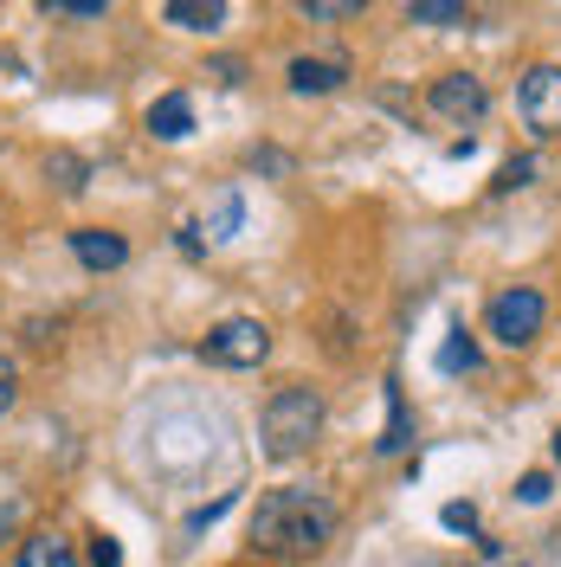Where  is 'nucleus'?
<instances>
[{
	"label": "nucleus",
	"instance_id": "1",
	"mask_svg": "<svg viewBox=\"0 0 561 567\" xmlns=\"http://www.w3.org/2000/svg\"><path fill=\"white\" fill-rule=\"evenodd\" d=\"M329 535H336V503L304 484L265 491L252 509V548L265 561H310L316 548H329Z\"/></svg>",
	"mask_w": 561,
	"mask_h": 567
},
{
	"label": "nucleus",
	"instance_id": "2",
	"mask_svg": "<svg viewBox=\"0 0 561 567\" xmlns=\"http://www.w3.org/2000/svg\"><path fill=\"white\" fill-rule=\"evenodd\" d=\"M323 432V393L316 388H278L265 400V452L272 458H297Z\"/></svg>",
	"mask_w": 561,
	"mask_h": 567
},
{
	"label": "nucleus",
	"instance_id": "3",
	"mask_svg": "<svg viewBox=\"0 0 561 567\" xmlns=\"http://www.w3.org/2000/svg\"><path fill=\"white\" fill-rule=\"evenodd\" d=\"M542 322H549V297L536 284H510V290H497L491 310H484V336L497 349H529L542 336Z\"/></svg>",
	"mask_w": 561,
	"mask_h": 567
},
{
	"label": "nucleus",
	"instance_id": "4",
	"mask_svg": "<svg viewBox=\"0 0 561 567\" xmlns=\"http://www.w3.org/2000/svg\"><path fill=\"white\" fill-rule=\"evenodd\" d=\"M201 354H207L213 368H258V361L272 354V329L258 317H226L207 342H201Z\"/></svg>",
	"mask_w": 561,
	"mask_h": 567
},
{
	"label": "nucleus",
	"instance_id": "5",
	"mask_svg": "<svg viewBox=\"0 0 561 567\" xmlns=\"http://www.w3.org/2000/svg\"><path fill=\"white\" fill-rule=\"evenodd\" d=\"M517 110L536 136H561V65H529L517 84Z\"/></svg>",
	"mask_w": 561,
	"mask_h": 567
},
{
	"label": "nucleus",
	"instance_id": "6",
	"mask_svg": "<svg viewBox=\"0 0 561 567\" xmlns=\"http://www.w3.org/2000/svg\"><path fill=\"white\" fill-rule=\"evenodd\" d=\"M432 110L446 116V123H478L491 97H484V78H471V71H446L439 84H432Z\"/></svg>",
	"mask_w": 561,
	"mask_h": 567
},
{
	"label": "nucleus",
	"instance_id": "7",
	"mask_svg": "<svg viewBox=\"0 0 561 567\" xmlns=\"http://www.w3.org/2000/svg\"><path fill=\"white\" fill-rule=\"evenodd\" d=\"M71 251H78L84 271H116V265L130 258V239H123V233H104V226H78V233H71Z\"/></svg>",
	"mask_w": 561,
	"mask_h": 567
},
{
	"label": "nucleus",
	"instance_id": "8",
	"mask_svg": "<svg viewBox=\"0 0 561 567\" xmlns=\"http://www.w3.org/2000/svg\"><path fill=\"white\" fill-rule=\"evenodd\" d=\"M343 78H349L343 59H290V91H297V97H323V91H336Z\"/></svg>",
	"mask_w": 561,
	"mask_h": 567
},
{
	"label": "nucleus",
	"instance_id": "9",
	"mask_svg": "<svg viewBox=\"0 0 561 567\" xmlns=\"http://www.w3.org/2000/svg\"><path fill=\"white\" fill-rule=\"evenodd\" d=\"M187 130H194V104H187L181 91H169V97L149 104V136L155 142H181Z\"/></svg>",
	"mask_w": 561,
	"mask_h": 567
},
{
	"label": "nucleus",
	"instance_id": "10",
	"mask_svg": "<svg viewBox=\"0 0 561 567\" xmlns=\"http://www.w3.org/2000/svg\"><path fill=\"white\" fill-rule=\"evenodd\" d=\"M162 20L181 33H213V27H226V0H169Z\"/></svg>",
	"mask_w": 561,
	"mask_h": 567
},
{
	"label": "nucleus",
	"instance_id": "11",
	"mask_svg": "<svg viewBox=\"0 0 561 567\" xmlns=\"http://www.w3.org/2000/svg\"><path fill=\"white\" fill-rule=\"evenodd\" d=\"M13 567H78V548H71L65 535H27L20 542V555H13Z\"/></svg>",
	"mask_w": 561,
	"mask_h": 567
},
{
	"label": "nucleus",
	"instance_id": "12",
	"mask_svg": "<svg viewBox=\"0 0 561 567\" xmlns=\"http://www.w3.org/2000/svg\"><path fill=\"white\" fill-rule=\"evenodd\" d=\"M407 20L414 27H471V7H458V0H414Z\"/></svg>",
	"mask_w": 561,
	"mask_h": 567
},
{
	"label": "nucleus",
	"instance_id": "13",
	"mask_svg": "<svg viewBox=\"0 0 561 567\" xmlns=\"http://www.w3.org/2000/svg\"><path fill=\"white\" fill-rule=\"evenodd\" d=\"M439 368H446V374H458V368L471 374V368H478V342H471L465 329H452V342H446V354H439Z\"/></svg>",
	"mask_w": 561,
	"mask_h": 567
},
{
	"label": "nucleus",
	"instance_id": "14",
	"mask_svg": "<svg viewBox=\"0 0 561 567\" xmlns=\"http://www.w3.org/2000/svg\"><path fill=\"white\" fill-rule=\"evenodd\" d=\"M407 445V406H400V388H387V439L381 452H400Z\"/></svg>",
	"mask_w": 561,
	"mask_h": 567
},
{
	"label": "nucleus",
	"instance_id": "15",
	"mask_svg": "<svg viewBox=\"0 0 561 567\" xmlns=\"http://www.w3.org/2000/svg\"><path fill=\"white\" fill-rule=\"evenodd\" d=\"M45 13H65V20H104L110 0H45Z\"/></svg>",
	"mask_w": 561,
	"mask_h": 567
},
{
	"label": "nucleus",
	"instance_id": "16",
	"mask_svg": "<svg viewBox=\"0 0 561 567\" xmlns=\"http://www.w3.org/2000/svg\"><path fill=\"white\" fill-rule=\"evenodd\" d=\"M361 0H304V20H355Z\"/></svg>",
	"mask_w": 561,
	"mask_h": 567
},
{
	"label": "nucleus",
	"instance_id": "17",
	"mask_svg": "<svg viewBox=\"0 0 561 567\" xmlns=\"http://www.w3.org/2000/svg\"><path fill=\"white\" fill-rule=\"evenodd\" d=\"M84 555H91V567H123V548H116V535H91V548H84Z\"/></svg>",
	"mask_w": 561,
	"mask_h": 567
},
{
	"label": "nucleus",
	"instance_id": "18",
	"mask_svg": "<svg viewBox=\"0 0 561 567\" xmlns=\"http://www.w3.org/2000/svg\"><path fill=\"white\" fill-rule=\"evenodd\" d=\"M52 175H59L65 194H78V187H84V162H78V155H52Z\"/></svg>",
	"mask_w": 561,
	"mask_h": 567
},
{
	"label": "nucleus",
	"instance_id": "19",
	"mask_svg": "<svg viewBox=\"0 0 561 567\" xmlns=\"http://www.w3.org/2000/svg\"><path fill=\"white\" fill-rule=\"evenodd\" d=\"M13 400H20V368L0 354V413H13Z\"/></svg>",
	"mask_w": 561,
	"mask_h": 567
},
{
	"label": "nucleus",
	"instance_id": "20",
	"mask_svg": "<svg viewBox=\"0 0 561 567\" xmlns=\"http://www.w3.org/2000/svg\"><path fill=\"white\" fill-rule=\"evenodd\" d=\"M517 496H523V503H549V496H555V484H549V471H529L523 484H517Z\"/></svg>",
	"mask_w": 561,
	"mask_h": 567
},
{
	"label": "nucleus",
	"instance_id": "21",
	"mask_svg": "<svg viewBox=\"0 0 561 567\" xmlns=\"http://www.w3.org/2000/svg\"><path fill=\"white\" fill-rule=\"evenodd\" d=\"M439 523H446V529H478V509H471V503H446Z\"/></svg>",
	"mask_w": 561,
	"mask_h": 567
},
{
	"label": "nucleus",
	"instance_id": "22",
	"mask_svg": "<svg viewBox=\"0 0 561 567\" xmlns=\"http://www.w3.org/2000/svg\"><path fill=\"white\" fill-rule=\"evenodd\" d=\"M233 219H239V200L226 194V200H220V213H213V239H226V226H233Z\"/></svg>",
	"mask_w": 561,
	"mask_h": 567
},
{
	"label": "nucleus",
	"instance_id": "23",
	"mask_svg": "<svg viewBox=\"0 0 561 567\" xmlns=\"http://www.w3.org/2000/svg\"><path fill=\"white\" fill-rule=\"evenodd\" d=\"M207 78H213V84H239V59H213Z\"/></svg>",
	"mask_w": 561,
	"mask_h": 567
},
{
	"label": "nucleus",
	"instance_id": "24",
	"mask_svg": "<svg viewBox=\"0 0 561 567\" xmlns=\"http://www.w3.org/2000/svg\"><path fill=\"white\" fill-rule=\"evenodd\" d=\"M555 464H561V432H555Z\"/></svg>",
	"mask_w": 561,
	"mask_h": 567
}]
</instances>
